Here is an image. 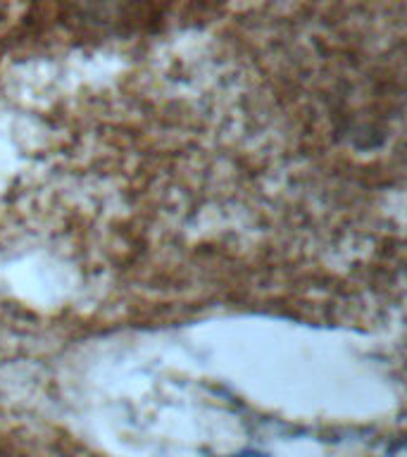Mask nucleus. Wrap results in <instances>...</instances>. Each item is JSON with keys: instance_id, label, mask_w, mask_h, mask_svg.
Instances as JSON below:
<instances>
[{"instance_id": "nucleus-1", "label": "nucleus", "mask_w": 407, "mask_h": 457, "mask_svg": "<svg viewBox=\"0 0 407 457\" xmlns=\"http://www.w3.org/2000/svg\"><path fill=\"white\" fill-rule=\"evenodd\" d=\"M228 457H267L264 453H257V450H241V453H236V455Z\"/></svg>"}]
</instances>
